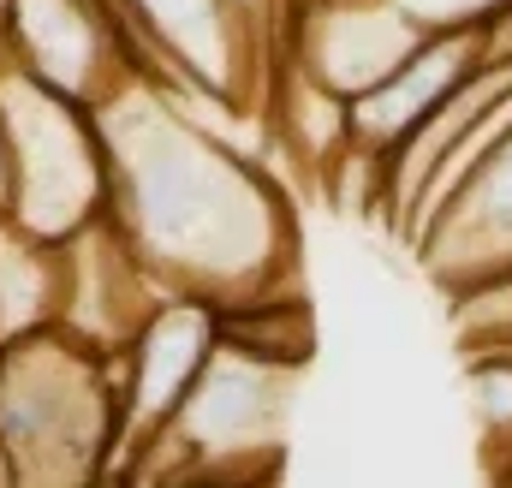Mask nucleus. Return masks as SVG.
Returning a JSON list of instances; mask_svg holds the SVG:
<instances>
[{
    "label": "nucleus",
    "instance_id": "obj_12",
    "mask_svg": "<svg viewBox=\"0 0 512 488\" xmlns=\"http://www.w3.org/2000/svg\"><path fill=\"white\" fill-rule=\"evenodd\" d=\"M167 488H221V483H209V477H179V483H167Z\"/></svg>",
    "mask_w": 512,
    "mask_h": 488
},
{
    "label": "nucleus",
    "instance_id": "obj_5",
    "mask_svg": "<svg viewBox=\"0 0 512 488\" xmlns=\"http://www.w3.org/2000/svg\"><path fill=\"white\" fill-rule=\"evenodd\" d=\"M221 352V328H215V304L173 292L161 298L143 328L126 346V447H120V471H126L131 447H143L149 435H161L179 405L191 399V387L203 381L209 358ZM114 471V483H120Z\"/></svg>",
    "mask_w": 512,
    "mask_h": 488
},
{
    "label": "nucleus",
    "instance_id": "obj_13",
    "mask_svg": "<svg viewBox=\"0 0 512 488\" xmlns=\"http://www.w3.org/2000/svg\"><path fill=\"white\" fill-rule=\"evenodd\" d=\"M0 488H12V465H6V447H0Z\"/></svg>",
    "mask_w": 512,
    "mask_h": 488
},
{
    "label": "nucleus",
    "instance_id": "obj_14",
    "mask_svg": "<svg viewBox=\"0 0 512 488\" xmlns=\"http://www.w3.org/2000/svg\"><path fill=\"white\" fill-rule=\"evenodd\" d=\"M96 488H126V483H114V477H108V483H96Z\"/></svg>",
    "mask_w": 512,
    "mask_h": 488
},
{
    "label": "nucleus",
    "instance_id": "obj_8",
    "mask_svg": "<svg viewBox=\"0 0 512 488\" xmlns=\"http://www.w3.org/2000/svg\"><path fill=\"white\" fill-rule=\"evenodd\" d=\"M54 316H60V250L30 239L0 209V334L24 340L54 328Z\"/></svg>",
    "mask_w": 512,
    "mask_h": 488
},
{
    "label": "nucleus",
    "instance_id": "obj_7",
    "mask_svg": "<svg viewBox=\"0 0 512 488\" xmlns=\"http://www.w3.org/2000/svg\"><path fill=\"white\" fill-rule=\"evenodd\" d=\"M215 328H221V346L256 358L268 369H298L310 364L316 352V316H310V298L298 286L286 292H262V298H239V304H215Z\"/></svg>",
    "mask_w": 512,
    "mask_h": 488
},
{
    "label": "nucleus",
    "instance_id": "obj_11",
    "mask_svg": "<svg viewBox=\"0 0 512 488\" xmlns=\"http://www.w3.org/2000/svg\"><path fill=\"white\" fill-rule=\"evenodd\" d=\"M495 488H512V453H495Z\"/></svg>",
    "mask_w": 512,
    "mask_h": 488
},
{
    "label": "nucleus",
    "instance_id": "obj_4",
    "mask_svg": "<svg viewBox=\"0 0 512 488\" xmlns=\"http://www.w3.org/2000/svg\"><path fill=\"white\" fill-rule=\"evenodd\" d=\"M0 48L42 90L90 114L137 84L114 30V0H0Z\"/></svg>",
    "mask_w": 512,
    "mask_h": 488
},
{
    "label": "nucleus",
    "instance_id": "obj_2",
    "mask_svg": "<svg viewBox=\"0 0 512 488\" xmlns=\"http://www.w3.org/2000/svg\"><path fill=\"white\" fill-rule=\"evenodd\" d=\"M0 447L12 488H96L120 471L126 417L108 369L72 334L42 328L0 346Z\"/></svg>",
    "mask_w": 512,
    "mask_h": 488
},
{
    "label": "nucleus",
    "instance_id": "obj_10",
    "mask_svg": "<svg viewBox=\"0 0 512 488\" xmlns=\"http://www.w3.org/2000/svg\"><path fill=\"white\" fill-rule=\"evenodd\" d=\"M0 209H12V155H6V131H0Z\"/></svg>",
    "mask_w": 512,
    "mask_h": 488
},
{
    "label": "nucleus",
    "instance_id": "obj_6",
    "mask_svg": "<svg viewBox=\"0 0 512 488\" xmlns=\"http://www.w3.org/2000/svg\"><path fill=\"white\" fill-rule=\"evenodd\" d=\"M483 66H489V18L483 24H441V30H429L399 60V72H387L376 90H364L352 102V143L370 149L387 167L393 149Z\"/></svg>",
    "mask_w": 512,
    "mask_h": 488
},
{
    "label": "nucleus",
    "instance_id": "obj_1",
    "mask_svg": "<svg viewBox=\"0 0 512 488\" xmlns=\"http://www.w3.org/2000/svg\"><path fill=\"white\" fill-rule=\"evenodd\" d=\"M96 131L114 173L108 221L167 292L239 304L298 286L292 191L274 167L191 131L149 84L108 96Z\"/></svg>",
    "mask_w": 512,
    "mask_h": 488
},
{
    "label": "nucleus",
    "instance_id": "obj_3",
    "mask_svg": "<svg viewBox=\"0 0 512 488\" xmlns=\"http://www.w3.org/2000/svg\"><path fill=\"white\" fill-rule=\"evenodd\" d=\"M0 131L12 155V221L42 244H72L108 221L114 173L96 114L42 90L6 48H0Z\"/></svg>",
    "mask_w": 512,
    "mask_h": 488
},
{
    "label": "nucleus",
    "instance_id": "obj_9",
    "mask_svg": "<svg viewBox=\"0 0 512 488\" xmlns=\"http://www.w3.org/2000/svg\"><path fill=\"white\" fill-rule=\"evenodd\" d=\"M239 12L251 18L256 30H268V36H274V48H280V18H286V0H239Z\"/></svg>",
    "mask_w": 512,
    "mask_h": 488
}]
</instances>
